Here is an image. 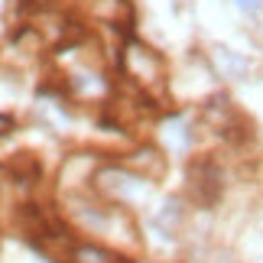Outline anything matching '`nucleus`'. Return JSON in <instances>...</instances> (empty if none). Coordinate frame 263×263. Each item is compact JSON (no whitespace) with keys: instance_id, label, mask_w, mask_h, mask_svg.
<instances>
[{"instance_id":"obj_1","label":"nucleus","mask_w":263,"mask_h":263,"mask_svg":"<svg viewBox=\"0 0 263 263\" xmlns=\"http://www.w3.org/2000/svg\"><path fill=\"white\" fill-rule=\"evenodd\" d=\"M117 65H120V72H124L127 82L146 98L156 95V91L163 88V82H166L163 59H159L146 43H140L134 36L124 39V46H120V52H117Z\"/></svg>"},{"instance_id":"obj_2","label":"nucleus","mask_w":263,"mask_h":263,"mask_svg":"<svg viewBox=\"0 0 263 263\" xmlns=\"http://www.w3.org/2000/svg\"><path fill=\"white\" fill-rule=\"evenodd\" d=\"M189 179H192V192H195L198 201L211 205V201L218 198V192H221V176H218V169L211 166V163H195V166L189 169Z\"/></svg>"},{"instance_id":"obj_3","label":"nucleus","mask_w":263,"mask_h":263,"mask_svg":"<svg viewBox=\"0 0 263 263\" xmlns=\"http://www.w3.org/2000/svg\"><path fill=\"white\" fill-rule=\"evenodd\" d=\"M68 263H124V257H117L114 250H107L101 244H75Z\"/></svg>"},{"instance_id":"obj_4","label":"nucleus","mask_w":263,"mask_h":263,"mask_svg":"<svg viewBox=\"0 0 263 263\" xmlns=\"http://www.w3.org/2000/svg\"><path fill=\"white\" fill-rule=\"evenodd\" d=\"M237 10H244V13H257V10L263 7V0H234Z\"/></svg>"},{"instance_id":"obj_5","label":"nucleus","mask_w":263,"mask_h":263,"mask_svg":"<svg viewBox=\"0 0 263 263\" xmlns=\"http://www.w3.org/2000/svg\"><path fill=\"white\" fill-rule=\"evenodd\" d=\"M10 127H13V120H10V117H4V114H0V134H7V130Z\"/></svg>"}]
</instances>
